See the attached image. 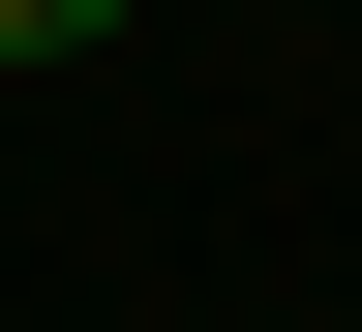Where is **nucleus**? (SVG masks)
<instances>
[{
    "mask_svg": "<svg viewBox=\"0 0 362 332\" xmlns=\"http://www.w3.org/2000/svg\"><path fill=\"white\" fill-rule=\"evenodd\" d=\"M90 30H121V0H0V61H90Z\"/></svg>",
    "mask_w": 362,
    "mask_h": 332,
    "instance_id": "1",
    "label": "nucleus"
}]
</instances>
